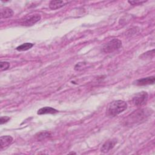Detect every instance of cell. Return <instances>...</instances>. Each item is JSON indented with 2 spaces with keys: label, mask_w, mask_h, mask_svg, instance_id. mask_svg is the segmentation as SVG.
<instances>
[{
  "label": "cell",
  "mask_w": 155,
  "mask_h": 155,
  "mask_svg": "<svg viewBox=\"0 0 155 155\" xmlns=\"http://www.w3.org/2000/svg\"><path fill=\"white\" fill-rule=\"evenodd\" d=\"M148 98V94L146 91H141L134 94L132 99L133 103L136 106H143L144 105Z\"/></svg>",
  "instance_id": "obj_4"
},
{
  "label": "cell",
  "mask_w": 155,
  "mask_h": 155,
  "mask_svg": "<svg viewBox=\"0 0 155 155\" xmlns=\"http://www.w3.org/2000/svg\"><path fill=\"white\" fill-rule=\"evenodd\" d=\"M145 1H128V2L131 5H140L145 2Z\"/></svg>",
  "instance_id": "obj_15"
},
{
  "label": "cell",
  "mask_w": 155,
  "mask_h": 155,
  "mask_svg": "<svg viewBox=\"0 0 155 155\" xmlns=\"http://www.w3.org/2000/svg\"><path fill=\"white\" fill-rule=\"evenodd\" d=\"M10 119V118L8 116H1V119H0V123L2 125L3 124L8 122Z\"/></svg>",
  "instance_id": "obj_16"
},
{
  "label": "cell",
  "mask_w": 155,
  "mask_h": 155,
  "mask_svg": "<svg viewBox=\"0 0 155 155\" xmlns=\"http://www.w3.org/2000/svg\"><path fill=\"white\" fill-rule=\"evenodd\" d=\"M49 135H50V133L48 132L44 131V132L39 133L38 134V135H36V136L38 140H41V139H45V138L48 137Z\"/></svg>",
  "instance_id": "obj_13"
},
{
  "label": "cell",
  "mask_w": 155,
  "mask_h": 155,
  "mask_svg": "<svg viewBox=\"0 0 155 155\" xmlns=\"http://www.w3.org/2000/svg\"><path fill=\"white\" fill-rule=\"evenodd\" d=\"M10 67V63L6 61H2L1 62L0 64V68H1V71H5L8 69Z\"/></svg>",
  "instance_id": "obj_14"
},
{
  "label": "cell",
  "mask_w": 155,
  "mask_h": 155,
  "mask_svg": "<svg viewBox=\"0 0 155 155\" xmlns=\"http://www.w3.org/2000/svg\"><path fill=\"white\" fill-rule=\"evenodd\" d=\"M153 50L150 51V53H149V51H147V52H146V53H144L141 56V58H145V59H147V58H151V54H154V52H153L152 53H151L153 51Z\"/></svg>",
  "instance_id": "obj_17"
},
{
  "label": "cell",
  "mask_w": 155,
  "mask_h": 155,
  "mask_svg": "<svg viewBox=\"0 0 155 155\" xmlns=\"http://www.w3.org/2000/svg\"><path fill=\"white\" fill-rule=\"evenodd\" d=\"M122 46V42L118 39H113L102 47V51L105 53H110L119 49Z\"/></svg>",
  "instance_id": "obj_3"
},
{
  "label": "cell",
  "mask_w": 155,
  "mask_h": 155,
  "mask_svg": "<svg viewBox=\"0 0 155 155\" xmlns=\"http://www.w3.org/2000/svg\"><path fill=\"white\" fill-rule=\"evenodd\" d=\"M13 11L8 7H4L1 9V17L2 18H8L13 16Z\"/></svg>",
  "instance_id": "obj_11"
},
{
  "label": "cell",
  "mask_w": 155,
  "mask_h": 155,
  "mask_svg": "<svg viewBox=\"0 0 155 155\" xmlns=\"http://www.w3.org/2000/svg\"><path fill=\"white\" fill-rule=\"evenodd\" d=\"M149 111H147L145 109L135 111L131 114L128 116L127 121L131 123H135L136 122L142 121L150 115Z\"/></svg>",
  "instance_id": "obj_2"
},
{
  "label": "cell",
  "mask_w": 155,
  "mask_h": 155,
  "mask_svg": "<svg viewBox=\"0 0 155 155\" xmlns=\"http://www.w3.org/2000/svg\"><path fill=\"white\" fill-rule=\"evenodd\" d=\"M41 17L39 14H33L24 17L21 21V24L24 26H31L38 22Z\"/></svg>",
  "instance_id": "obj_5"
},
{
  "label": "cell",
  "mask_w": 155,
  "mask_h": 155,
  "mask_svg": "<svg viewBox=\"0 0 155 155\" xmlns=\"http://www.w3.org/2000/svg\"><path fill=\"white\" fill-rule=\"evenodd\" d=\"M117 140L116 139L108 140L105 142L101 147V151L104 153H108L110 150H111L116 144Z\"/></svg>",
  "instance_id": "obj_8"
},
{
  "label": "cell",
  "mask_w": 155,
  "mask_h": 155,
  "mask_svg": "<svg viewBox=\"0 0 155 155\" xmlns=\"http://www.w3.org/2000/svg\"><path fill=\"white\" fill-rule=\"evenodd\" d=\"M155 81V78L154 76H149L147 78H143L139 79L134 82V84L136 85H147L153 84Z\"/></svg>",
  "instance_id": "obj_6"
},
{
  "label": "cell",
  "mask_w": 155,
  "mask_h": 155,
  "mask_svg": "<svg viewBox=\"0 0 155 155\" xmlns=\"http://www.w3.org/2000/svg\"><path fill=\"white\" fill-rule=\"evenodd\" d=\"M33 46V44H32V43H28V42L24 43V44H22L20 45L19 46L17 47L16 50L19 51H26V50L30 49Z\"/></svg>",
  "instance_id": "obj_12"
},
{
  "label": "cell",
  "mask_w": 155,
  "mask_h": 155,
  "mask_svg": "<svg viewBox=\"0 0 155 155\" xmlns=\"http://www.w3.org/2000/svg\"><path fill=\"white\" fill-rule=\"evenodd\" d=\"M13 137L10 136H3L0 138V150L8 147L13 142Z\"/></svg>",
  "instance_id": "obj_7"
},
{
  "label": "cell",
  "mask_w": 155,
  "mask_h": 155,
  "mask_svg": "<svg viewBox=\"0 0 155 155\" xmlns=\"http://www.w3.org/2000/svg\"><path fill=\"white\" fill-rule=\"evenodd\" d=\"M58 111L52 107H45L43 108H40L37 113L38 114H54L58 113Z\"/></svg>",
  "instance_id": "obj_10"
},
{
  "label": "cell",
  "mask_w": 155,
  "mask_h": 155,
  "mask_svg": "<svg viewBox=\"0 0 155 155\" xmlns=\"http://www.w3.org/2000/svg\"><path fill=\"white\" fill-rule=\"evenodd\" d=\"M127 108V104L122 100H116L111 102L108 106L107 111L110 116L114 117L122 113Z\"/></svg>",
  "instance_id": "obj_1"
},
{
  "label": "cell",
  "mask_w": 155,
  "mask_h": 155,
  "mask_svg": "<svg viewBox=\"0 0 155 155\" xmlns=\"http://www.w3.org/2000/svg\"><path fill=\"white\" fill-rule=\"evenodd\" d=\"M65 4V2L59 0H53L49 3V7L51 10H57L63 7Z\"/></svg>",
  "instance_id": "obj_9"
}]
</instances>
